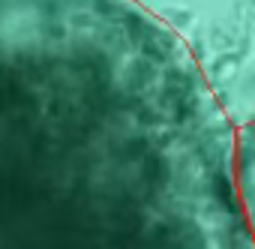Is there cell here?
I'll return each instance as SVG.
<instances>
[{
	"instance_id": "7a4b0ae2",
	"label": "cell",
	"mask_w": 255,
	"mask_h": 249,
	"mask_svg": "<svg viewBox=\"0 0 255 249\" xmlns=\"http://www.w3.org/2000/svg\"><path fill=\"white\" fill-rule=\"evenodd\" d=\"M231 171H234L237 204H240L246 231H249V237L255 243V120H249L240 129H234Z\"/></svg>"
},
{
	"instance_id": "6da1fadb",
	"label": "cell",
	"mask_w": 255,
	"mask_h": 249,
	"mask_svg": "<svg viewBox=\"0 0 255 249\" xmlns=\"http://www.w3.org/2000/svg\"><path fill=\"white\" fill-rule=\"evenodd\" d=\"M234 126L138 0H0V249H255Z\"/></svg>"
}]
</instances>
